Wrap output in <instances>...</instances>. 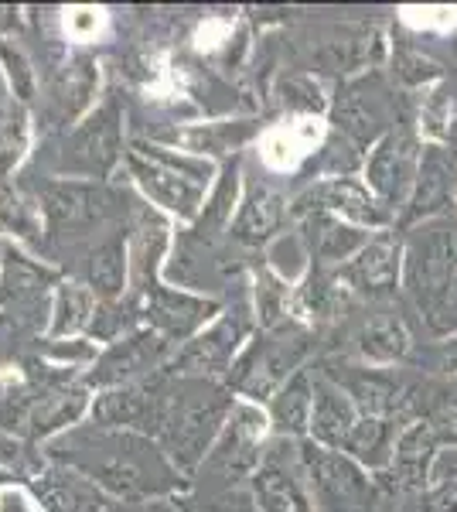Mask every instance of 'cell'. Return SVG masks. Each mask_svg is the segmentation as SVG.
Returning <instances> with one entry per match:
<instances>
[{
  "instance_id": "obj_28",
  "label": "cell",
  "mask_w": 457,
  "mask_h": 512,
  "mask_svg": "<svg viewBox=\"0 0 457 512\" xmlns=\"http://www.w3.org/2000/svg\"><path fill=\"white\" fill-rule=\"evenodd\" d=\"M311 410H314V390L307 373H294L284 383V390L273 396L270 414L273 424L284 434H304L311 431Z\"/></svg>"
},
{
  "instance_id": "obj_19",
  "label": "cell",
  "mask_w": 457,
  "mask_h": 512,
  "mask_svg": "<svg viewBox=\"0 0 457 512\" xmlns=\"http://www.w3.org/2000/svg\"><path fill=\"white\" fill-rule=\"evenodd\" d=\"M417 171V144L410 134H389L369 161V181L386 205H403Z\"/></svg>"
},
{
  "instance_id": "obj_38",
  "label": "cell",
  "mask_w": 457,
  "mask_h": 512,
  "mask_svg": "<svg viewBox=\"0 0 457 512\" xmlns=\"http://www.w3.org/2000/svg\"><path fill=\"white\" fill-rule=\"evenodd\" d=\"M28 458H31L28 441L0 427V472H24V475L31 478Z\"/></svg>"
},
{
  "instance_id": "obj_9",
  "label": "cell",
  "mask_w": 457,
  "mask_h": 512,
  "mask_svg": "<svg viewBox=\"0 0 457 512\" xmlns=\"http://www.w3.org/2000/svg\"><path fill=\"white\" fill-rule=\"evenodd\" d=\"M140 294V318L144 328H154L157 335H164L171 345L191 342L198 332L209 328V321L219 315V301L212 297H195L185 291L164 287L161 280L147 284Z\"/></svg>"
},
{
  "instance_id": "obj_39",
  "label": "cell",
  "mask_w": 457,
  "mask_h": 512,
  "mask_svg": "<svg viewBox=\"0 0 457 512\" xmlns=\"http://www.w3.org/2000/svg\"><path fill=\"white\" fill-rule=\"evenodd\" d=\"M284 103L297 106V110H321V96H318V86L311 79H301V76H290L284 79Z\"/></svg>"
},
{
  "instance_id": "obj_32",
  "label": "cell",
  "mask_w": 457,
  "mask_h": 512,
  "mask_svg": "<svg viewBox=\"0 0 457 512\" xmlns=\"http://www.w3.org/2000/svg\"><path fill=\"white\" fill-rule=\"evenodd\" d=\"M28 144H31L28 113H24L21 103H11L7 110H0V178H7L24 161Z\"/></svg>"
},
{
  "instance_id": "obj_24",
  "label": "cell",
  "mask_w": 457,
  "mask_h": 512,
  "mask_svg": "<svg viewBox=\"0 0 457 512\" xmlns=\"http://www.w3.org/2000/svg\"><path fill=\"white\" fill-rule=\"evenodd\" d=\"M355 427V410L348 396L331 383L314 386V410H311V434L324 448H345L348 434Z\"/></svg>"
},
{
  "instance_id": "obj_36",
  "label": "cell",
  "mask_w": 457,
  "mask_h": 512,
  "mask_svg": "<svg viewBox=\"0 0 457 512\" xmlns=\"http://www.w3.org/2000/svg\"><path fill=\"white\" fill-rule=\"evenodd\" d=\"M406 345H410V338H406L400 321H393V318L372 321V325L365 328V335H362V352L372 355V359H379V362L400 359V355L406 352Z\"/></svg>"
},
{
  "instance_id": "obj_21",
  "label": "cell",
  "mask_w": 457,
  "mask_h": 512,
  "mask_svg": "<svg viewBox=\"0 0 457 512\" xmlns=\"http://www.w3.org/2000/svg\"><path fill=\"white\" fill-rule=\"evenodd\" d=\"M99 308V297L89 291L82 280H62L52 291V308H48V328L45 338L48 342H65V338H79L82 332H89Z\"/></svg>"
},
{
  "instance_id": "obj_6",
  "label": "cell",
  "mask_w": 457,
  "mask_h": 512,
  "mask_svg": "<svg viewBox=\"0 0 457 512\" xmlns=\"http://www.w3.org/2000/svg\"><path fill=\"white\" fill-rule=\"evenodd\" d=\"M307 352V335L297 328H273L267 338L253 342L239 355L236 366L229 373V390L253 396V400H267L284 390L290 373H301L297 362Z\"/></svg>"
},
{
  "instance_id": "obj_2",
  "label": "cell",
  "mask_w": 457,
  "mask_h": 512,
  "mask_svg": "<svg viewBox=\"0 0 457 512\" xmlns=\"http://www.w3.org/2000/svg\"><path fill=\"white\" fill-rule=\"evenodd\" d=\"M232 407H236L232 390L219 386L215 379L164 373L154 441L161 444L181 475H191L212 451Z\"/></svg>"
},
{
  "instance_id": "obj_42",
  "label": "cell",
  "mask_w": 457,
  "mask_h": 512,
  "mask_svg": "<svg viewBox=\"0 0 457 512\" xmlns=\"http://www.w3.org/2000/svg\"><path fill=\"white\" fill-rule=\"evenodd\" d=\"M440 369H444V373H457V338H451V342L440 349Z\"/></svg>"
},
{
  "instance_id": "obj_13",
  "label": "cell",
  "mask_w": 457,
  "mask_h": 512,
  "mask_svg": "<svg viewBox=\"0 0 457 512\" xmlns=\"http://www.w3.org/2000/svg\"><path fill=\"white\" fill-rule=\"evenodd\" d=\"M96 89H99V62L96 55L76 52L69 55V62L62 69H55L52 82H48V120L55 127H76L79 120H86L96 106Z\"/></svg>"
},
{
  "instance_id": "obj_14",
  "label": "cell",
  "mask_w": 457,
  "mask_h": 512,
  "mask_svg": "<svg viewBox=\"0 0 457 512\" xmlns=\"http://www.w3.org/2000/svg\"><path fill=\"white\" fill-rule=\"evenodd\" d=\"M82 284L93 291L99 301H123L130 284V233L127 229H110L106 236L93 239L82 250L79 260Z\"/></svg>"
},
{
  "instance_id": "obj_26",
  "label": "cell",
  "mask_w": 457,
  "mask_h": 512,
  "mask_svg": "<svg viewBox=\"0 0 457 512\" xmlns=\"http://www.w3.org/2000/svg\"><path fill=\"white\" fill-rule=\"evenodd\" d=\"M382 117H386V96L369 93V82H352V86L338 96L335 120H338V127L348 130L352 137L369 140L382 127Z\"/></svg>"
},
{
  "instance_id": "obj_44",
  "label": "cell",
  "mask_w": 457,
  "mask_h": 512,
  "mask_svg": "<svg viewBox=\"0 0 457 512\" xmlns=\"http://www.w3.org/2000/svg\"><path fill=\"white\" fill-rule=\"evenodd\" d=\"M0 485H4V472H0Z\"/></svg>"
},
{
  "instance_id": "obj_1",
  "label": "cell",
  "mask_w": 457,
  "mask_h": 512,
  "mask_svg": "<svg viewBox=\"0 0 457 512\" xmlns=\"http://www.w3.org/2000/svg\"><path fill=\"white\" fill-rule=\"evenodd\" d=\"M48 458L96 485L99 492L127 502L171 495L185 485L161 444L147 434L106 431V427H72L48 441Z\"/></svg>"
},
{
  "instance_id": "obj_34",
  "label": "cell",
  "mask_w": 457,
  "mask_h": 512,
  "mask_svg": "<svg viewBox=\"0 0 457 512\" xmlns=\"http://www.w3.org/2000/svg\"><path fill=\"white\" fill-rule=\"evenodd\" d=\"M311 229L318 233H307V246H311L314 260H345L355 246H362V236L352 229H342V222L335 216H314Z\"/></svg>"
},
{
  "instance_id": "obj_15",
  "label": "cell",
  "mask_w": 457,
  "mask_h": 512,
  "mask_svg": "<svg viewBox=\"0 0 457 512\" xmlns=\"http://www.w3.org/2000/svg\"><path fill=\"white\" fill-rule=\"evenodd\" d=\"M62 284V274L35 260L14 243H0V308H35L45 294Z\"/></svg>"
},
{
  "instance_id": "obj_3",
  "label": "cell",
  "mask_w": 457,
  "mask_h": 512,
  "mask_svg": "<svg viewBox=\"0 0 457 512\" xmlns=\"http://www.w3.org/2000/svg\"><path fill=\"white\" fill-rule=\"evenodd\" d=\"M130 181L137 192L154 205L157 212H168L185 222H195L205 209V188L215 175L209 158L198 154H174L171 147L157 140H134L123 158Z\"/></svg>"
},
{
  "instance_id": "obj_29",
  "label": "cell",
  "mask_w": 457,
  "mask_h": 512,
  "mask_svg": "<svg viewBox=\"0 0 457 512\" xmlns=\"http://www.w3.org/2000/svg\"><path fill=\"white\" fill-rule=\"evenodd\" d=\"M454 192V161L444 158L437 147H430L423 154V164H420V192L413 198V212L410 216H430L437 212L440 205H447V198Z\"/></svg>"
},
{
  "instance_id": "obj_16",
  "label": "cell",
  "mask_w": 457,
  "mask_h": 512,
  "mask_svg": "<svg viewBox=\"0 0 457 512\" xmlns=\"http://www.w3.org/2000/svg\"><path fill=\"white\" fill-rule=\"evenodd\" d=\"M457 267V239L447 229H423L410 250V280L413 291L434 304L451 287Z\"/></svg>"
},
{
  "instance_id": "obj_17",
  "label": "cell",
  "mask_w": 457,
  "mask_h": 512,
  "mask_svg": "<svg viewBox=\"0 0 457 512\" xmlns=\"http://www.w3.org/2000/svg\"><path fill=\"white\" fill-rule=\"evenodd\" d=\"M28 482L41 512H106L103 492L89 478H82L65 465H55V461L41 468L38 475H31Z\"/></svg>"
},
{
  "instance_id": "obj_11",
  "label": "cell",
  "mask_w": 457,
  "mask_h": 512,
  "mask_svg": "<svg viewBox=\"0 0 457 512\" xmlns=\"http://www.w3.org/2000/svg\"><path fill=\"white\" fill-rule=\"evenodd\" d=\"M301 468L311 478L314 499L328 512H362L369 485L348 458L328 448L301 444Z\"/></svg>"
},
{
  "instance_id": "obj_18",
  "label": "cell",
  "mask_w": 457,
  "mask_h": 512,
  "mask_svg": "<svg viewBox=\"0 0 457 512\" xmlns=\"http://www.w3.org/2000/svg\"><path fill=\"white\" fill-rule=\"evenodd\" d=\"M294 212L297 216H348L359 222H382V212L376 209V202L369 198L365 188H359L348 178H331L321 185H311L307 192L294 198Z\"/></svg>"
},
{
  "instance_id": "obj_40",
  "label": "cell",
  "mask_w": 457,
  "mask_h": 512,
  "mask_svg": "<svg viewBox=\"0 0 457 512\" xmlns=\"http://www.w3.org/2000/svg\"><path fill=\"white\" fill-rule=\"evenodd\" d=\"M427 311H430V325H434L437 332L457 325V277L451 280V287H447L434 304H427Z\"/></svg>"
},
{
  "instance_id": "obj_33",
  "label": "cell",
  "mask_w": 457,
  "mask_h": 512,
  "mask_svg": "<svg viewBox=\"0 0 457 512\" xmlns=\"http://www.w3.org/2000/svg\"><path fill=\"white\" fill-rule=\"evenodd\" d=\"M0 69H4V79H7V89L14 93V103L28 106L38 99V72L31 65L28 52L14 41L0 38Z\"/></svg>"
},
{
  "instance_id": "obj_37",
  "label": "cell",
  "mask_w": 457,
  "mask_h": 512,
  "mask_svg": "<svg viewBox=\"0 0 457 512\" xmlns=\"http://www.w3.org/2000/svg\"><path fill=\"white\" fill-rule=\"evenodd\" d=\"M256 311H260V321L270 328H280V318L287 311V284L277 280L270 270H260L256 274Z\"/></svg>"
},
{
  "instance_id": "obj_12",
  "label": "cell",
  "mask_w": 457,
  "mask_h": 512,
  "mask_svg": "<svg viewBox=\"0 0 457 512\" xmlns=\"http://www.w3.org/2000/svg\"><path fill=\"white\" fill-rule=\"evenodd\" d=\"M263 431H267V420H263L260 410L249 407V403H236L202 465L222 478H243L256 472L260 468Z\"/></svg>"
},
{
  "instance_id": "obj_22",
  "label": "cell",
  "mask_w": 457,
  "mask_h": 512,
  "mask_svg": "<svg viewBox=\"0 0 457 512\" xmlns=\"http://www.w3.org/2000/svg\"><path fill=\"white\" fill-rule=\"evenodd\" d=\"M287 219V202L280 198L273 188H249L243 205H239L236 219H232V239L243 246H260V243H270L273 233H280Z\"/></svg>"
},
{
  "instance_id": "obj_43",
  "label": "cell",
  "mask_w": 457,
  "mask_h": 512,
  "mask_svg": "<svg viewBox=\"0 0 457 512\" xmlns=\"http://www.w3.org/2000/svg\"><path fill=\"white\" fill-rule=\"evenodd\" d=\"M14 21H18V11H14V7H0V31L11 28Z\"/></svg>"
},
{
  "instance_id": "obj_23",
  "label": "cell",
  "mask_w": 457,
  "mask_h": 512,
  "mask_svg": "<svg viewBox=\"0 0 457 512\" xmlns=\"http://www.w3.org/2000/svg\"><path fill=\"white\" fill-rule=\"evenodd\" d=\"M253 492L263 512H311V499L304 495L301 478L277 454L263 458V465L253 472Z\"/></svg>"
},
{
  "instance_id": "obj_41",
  "label": "cell",
  "mask_w": 457,
  "mask_h": 512,
  "mask_svg": "<svg viewBox=\"0 0 457 512\" xmlns=\"http://www.w3.org/2000/svg\"><path fill=\"white\" fill-rule=\"evenodd\" d=\"M0 512H41L38 499L18 485H0Z\"/></svg>"
},
{
  "instance_id": "obj_30",
  "label": "cell",
  "mask_w": 457,
  "mask_h": 512,
  "mask_svg": "<svg viewBox=\"0 0 457 512\" xmlns=\"http://www.w3.org/2000/svg\"><path fill=\"white\" fill-rule=\"evenodd\" d=\"M430 454H434V431L430 427H410L400 444H396V458H393V482L400 489H410V485H420L427 478V465Z\"/></svg>"
},
{
  "instance_id": "obj_8",
  "label": "cell",
  "mask_w": 457,
  "mask_h": 512,
  "mask_svg": "<svg viewBox=\"0 0 457 512\" xmlns=\"http://www.w3.org/2000/svg\"><path fill=\"white\" fill-rule=\"evenodd\" d=\"M249 332H253L249 308L246 304H236V308H229L222 318H215L205 332H198L191 342L181 345V349L171 355L168 366H164V373L205 376V379L232 373L236 355H239V349H243Z\"/></svg>"
},
{
  "instance_id": "obj_35",
  "label": "cell",
  "mask_w": 457,
  "mask_h": 512,
  "mask_svg": "<svg viewBox=\"0 0 457 512\" xmlns=\"http://www.w3.org/2000/svg\"><path fill=\"white\" fill-rule=\"evenodd\" d=\"M386 448H389V424L386 420L382 417L355 420L352 434H348V441H345V451H352L355 458H362V461L379 465V461L386 458Z\"/></svg>"
},
{
  "instance_id": "obj_31",
  "label": "cell",
  "mask_w": 457,
  "mask_h": 512,
  "mask_svg": "<svg viewBox=\"0 0 457 512\" xmlns=\"http://www.w3.org/2000/svg\"><path fill=\"white\" fill-rule=\"evenodd\" d=\"M41 229H45V222H41L38 202H31V198H24L21 192H14L11 185H0V233L35 239L38 243Z\"/></svg>"
},
{
  "instance_id": "obj_27",
  "label": "cell",
  "mask_w": 457,
  "mask_h": 512,
  "mask_svg": "<svg viewBox=\"0 0 457 512\" xmlns=\"http://www.w3.org/2000/svg\"><path fill=\"white\" fill-rule=\"evenodd\" d=\"M236 195H239V161H232L226 171H222L219 185H215L212 198L205 202L202 216L191 222L188 233L198 239V243H212L222 229H232V209H236Z\"/></svg>"
},
{
  "instance_id": "obj_5",
  "label": "cell",
  "mask_w": 457,
  "mask_h": 512,
  "mask_svg": "<svg viewBox=\"0 0 457 512\" xmlns=\"http://www.w3.org/2000/svg\"><path fill=\"white\" fill-rule=\"evenodd\" d=\"M127 158L123 147V106L113 93L93 106L86 120L65 134L58 151V175L82 181H106Z\"/></svg>"
},
{
  "instance_id": "obj_4",
  "label": "cell",
  "mask_w": 457,
  "mask_h": 512,
  "mask_svg": "<svg viewBox=\"0 0 457 512\" xmlns=\"http://www.w3.org/2000/svg\"><path fill=\"white\" fill-rule=\"evenodd\" d=\"M123 192H116L106 181L82 178H48L38 188V209L45 222V236L86 239L93 229L110 226L123 212Z\"/></svg>"
},
{
  "instance_id": "obj_20",
  "label": "cell",
  "mask_w": 457,
  "mask_h": 512,
  "mask_svg": "<svg viewBox=\"0 0 457 512\" xmlns=\"http://www.w3.org/2000/svg\"><path fill=\"white\" fill-rule=\"evenodd\" d=\"M396 274H400V250H396L393 236H379L369 246H362V253L342 270L338 277H345L355 291L369 297H386L396 291Z\"/></svg>"
},
{
  "instance_id": "obj_7",
  "label": "cell",
  "mask_w": 457,
  "mask_h": 512,
  "mask_svg": "<svg viewBox=\"0 0 457 512\" xmlns=\"http://www.w3.org/2000/svg\"><path fill=\"white\" fill-rule=\"evenodd\" d=\"M178 352L164 335H157L154 328H137V332L123 335L120 342L106 345L96 355L93 366L82 373V383L89 390H113V386L140 383L147 376H157L171 362V355Z\"/></svg>"
},
{
  "instance_id": "obj_10",
  "label": "cell",
  "mask_w": 457,
  "mask_h": 512,
  "mask_svg": "<svg viewBox=\"0 0 457 512\" xmlns=\"http://www.w3.org/2000/svg\"><path fill=\"white\" fill-rule=\"evenodd\" d=\"M161 386H164V369L157 376L140 379V383L99 390L93 396L89 417H93L96 427H106V431H134L154 437L157 414H161Z\"/></svg>"
},
{
  "instance_id": "obj_25",
  "label": "cell",
  "mask_w": 457,
  "mask_h": 512,
  "mask_svg": "<svg viewBox=\"0 0 457 512\" xmlns=\"http://www.w3.org/2000/svg\"><path fill=\"white\" fill-rule=\"evenodd\" d=\"M256 123L253 120H232V123H202V127H188V130H164L151 140H174V144L188 147V154H229L236 151L239 144H246L253 137Z\"/></svg>"
}]
</instances>
